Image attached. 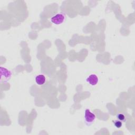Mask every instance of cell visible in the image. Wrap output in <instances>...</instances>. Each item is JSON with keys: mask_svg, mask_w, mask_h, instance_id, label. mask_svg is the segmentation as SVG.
Wrapping results in <instances>:
<instances>
[{"mask_svg": "<svg viewBox=\"0 0 135 135\" xmlns=\"http://www.w3.org/2000/svg\"><path fill=\"white\" fill-rule=\"evenodd\" d=\"M86 81L91 86H95L99 82V78L97 74H91L89 75L86 79Z\"/></svg>", "mask_w": 135, "mask_h": 135, "instance_id": "4", "label": "cell"}, {"mask_svg": "<svg viewBox=\"0 0 135 135\" xmlns=\"http://www.w3.org/2000/svg\"><path fill=\"white\" fill-rule=\"evenodd\" d=\"M46 81V78L43 74H38L35 77V82L37 84L42 85L45 83Z\"/></svg>", "mask_w": 135, "mask_h": 135, "instance_id": "5", "label": "cell"}, {"mask_svg": "<svg viewBox=\"0 0 135 135\" xmlns=\"http://www.w3.org/2000/svg\"><path fill=\"white\" fill-rule=\"evenodd\" d=\"M113 122V124H114V126L117 128H118V129L120 128L122 126V121H120L119 120H114Z\"/></svg>", "mask_w": 135, "mask_h": 135, "instance_id": "6", "label": "cell"}, {"mask_svg": "<svg viewBox=\"0 0 135 135\" xmlns=\"http://www.w3.org/2000/svg\"><path fill=\"white\" fill-rule=\"evenodd\" d=\"M84 119L85 124L89 126L92 124L96 119V116L94 113L91 111L89 109H86L84 111Z\"/></svg>", "mask_w": 135, "mask_h": 135, "instance_id": "2", "label": "cell"}, {"mask_svg": "<svg viewBox=\"0 0 135 135\" xmlns=\"http://www.w3.org/2000/svg\"><path fill=\"white\" fill-rule=\"evenodd\" d=\"M117 118L118 119V120L121 121H124L126 119V117L125 115L122 114V113H119L117 115Z\"/></svg>", "mask_w": 135, "mask_h": 135, "instance_id": "7", "label": "cell"}, {"mask_svg": "<svg viewBox=\"0 0 135 135\" xmlns=\"http://www.w3.org/2000/svg\"><path fill=\"white\" fill-rule=\"evenodd\" d=\"M65 15L62 13L56 14L51 18V22L55 25H61L65 21Z\"/></svg>", "mask_w": 135, "mask_h": 135, "instance_id": "3", "label": "cell"}, {"mask_svg": "<svg viewBox=\"0 0 135 135\" xmlns=\"http://www.w3.org/2000/svg\"><path fill=\"white\" fill-rule=\"evenodd\" d=\"M12 72L7 69L1 66L0 68V82L1 83H7L12 77Z\"/></svg>", "mask_w": 135, "mask_h": 135, "instance_id": "1", "label": "cell"}]
</instances>
